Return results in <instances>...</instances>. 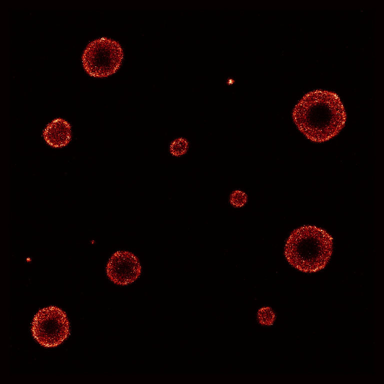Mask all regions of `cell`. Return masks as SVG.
<instances>
[{"instance_id": "8992f818", "label": "cell", "mask_w": 384, "mask_h": 384, "mask_svg": "<svg viewBox=\"0 0 384 384\" xmlns=\"http://www.w3.org/2000/svg\"><path fill=\"white\" fill-rule=\"evenodd\" d=\"M188 147V142L185 140L181 138L174 143L172 150L176 155H181L186 152Z\"/></svg>"}, {"instance_id": "277c9868", "label": "cell", "mask_w": 384, "mask_h": 384, "mask_svg": "<svg viewBox=\"0 0 384 384\" xmlns=\"http://www.w3.org/2000/svg\"><path fill=\"white\" fill-rule=\"evenodd\" d=\"M34 338L42 346L54 347L69 335V322L60 309L50 306L40 310L35 316L32 326Z\"/></svg>"}, {"instance_id": "7a4b0ae2", "label": "cell", "mask_w": 384, "mask_h": 384, "mask_svg": "<svg viewBox=\"0 0 384 384\" xmlns=\"http://www.w3.org/2000/svg\"><path fill=\"white\" fill-rule=\"evenodd\" d=\"M332 239L324 230L314 226H304L290 235L286 246L290 263L304 272L322 269L332 252Z\"/></svg>"}, {"instance_id": "5b68a950", "label": "cell", "mask_w": 384, "mask_h": 384, "mask_svg": "<svg viewBox=\"0 0 384 384\" xmlns=\"http://www.w3.org/2000/svg\"><path fill=\"white\" fill-rule=\"evenodd\" d=\"M141 266L137 258L126 251L114 253L106 266L109 278L116 284L126 285L134 282L140 276Z\"/></svg>"}, {"instance_id": "6da1fadb", "label": "cell", "mask_w": 384, "mask_h": 384, "mask_svg": "<svg viewBox=\"0 0 384 384\" xmlns=\"http://www.w3.org/2000/svg\"><path fill=\"white\" fill-rule=\"evenodd\" d=\"M294 122L300 130L315 142L326 141L336 135L344 125L346 114L338 96L316 90L306 94L295 106Z\"/></svg>"}, {"instance_id": "3957f363", "label": "cell", "mask_w": 384, "mask_h": 384, "mask_svg": "<svg viewBox=\"0 0 384 384\" xmlns=\"http://www.w3.org/2000/svg\"><path fill=\"white\" fill-rule=\"evenodd\" d=\"M123 57V50L118 42L102 38L88 45L82 54V63L90 76L106 77L118 70Z\"/></svg>"}, {"instance_id": "52a82bcc", "label": "cell", "mask_w": 384, "mask_h": 384, "mask_svg": "<svg viewBox=\"0 0 384 384\" xmlns=\"http://www.w3.org/2000/svg\"><path fill=\"white\" fill-rule=\"evenodd\" d=\"M231 200L233 204H240L246 201V196L244 192L237 191L232 194Z\"/></svg>"}]
</instances>
